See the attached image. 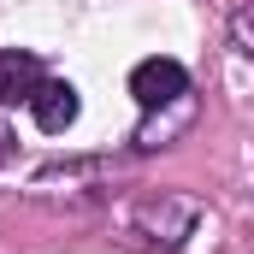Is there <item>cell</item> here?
Segmentation results:
<instances>
[{
	"instance_id": "6da1fadb",
	"label": "cell",
	"mask_w": 254,
	"mask_h": 254,
	"mask_svg": "<svg viewBox=\"0 0 254 254\" xmlns=\"http://www.w3.org/2000/svg\"><path fill=\"white\" fill-rule=\"evenodd\" d=\"M130 95H136V107H148V113H154V107H172V101L190 95V71L178 60H160V54H154V60H142L130 71Z\"/></svg>"
},
{
	"instance_id": "7a4b0ae2",
	"label": "cell",
	"mask_w": 254,
	"mask_h": 254,
	"mask_svg": "<svg viewBox=\"0 0 254 254\" xmlns=\"http://www.w3.org/2000/svg\"><path fill=\"white\" fill-rule=\"evenodd\" d=\"M30 113H36V125L48 130V136H60V130H71V125H77L83 101H77V89H71L65 77H42V89H36Z\"/></svg>"
},
{
	"instance_id": "3957f363",
	"label": "cell",
	"mask_w": 254,
	"mask_h": 254,
	"mask_svg": "<svg viewBox=\"0 0 254 254\" xmlns=\"http://www.w3.org/2000/svg\"><path fill=\"white\" fill-rule=\"evenodd\" d=\"M42 89V60L24 54V48H0V107H30Z\"/></svg>"
},
{
	"instance_id": "277c9868",
	"label": "cell",
	"mask_w": 254,
	"mask_h": 254,
	"mask_svg": "<svg viewBox=\"0 0 254 254\" xmlns=\"http://www.w3.org/2000/svg\"><path fill=\"white\" fill-rule=\"evenodd\" d=\"M231 42H237L243 60H254V0H243V6L231 12Z\"/></svg>"
}]
</instances>
